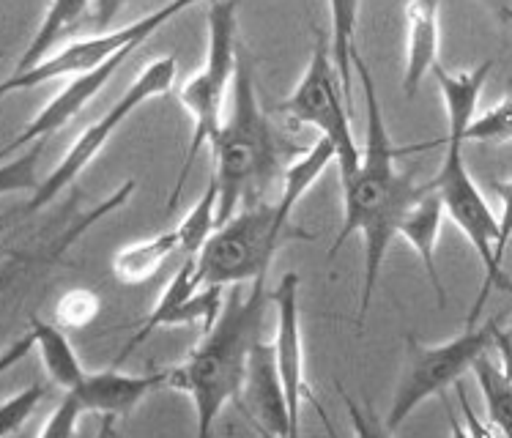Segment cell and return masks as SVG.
I'll return each mask as SVG.
<instances>
[{"mask_svg":"<svg viewBox=\"0 0 512 438\" xmlns=\"http://www.w3.org/2000/svg\"><path fill=\"white\" fill-rule=\"evenodd\" d=\"M354 72L365 94V148L356 176L343 184V225L326 258H335L354 233L362 236L365 244V277H362V299H359V326H362L373 304L389 244L398 236L400 219L428 192L430 181L419 184L411 173L398 170V148L389 137L376 80L359 50L354 53Z\"/></svg>","mask_w":512,"mask_h":438,"instance_id":"1","label":"cell"},{"mask_svg":"<svg viewBox=\"0 0 512 438\" xmlns=\"http://www.w3.org/2000/svg\"><path fill=\"white\" fill-rule=\"evenodd\" d=\"M272 310V288H266V277L241 285H230V293L222 304L220 318L214 321L195 351L168 370V386L184 392L195 406L198 433L209 436L222 408L239 400L241 381L247 373L252 348L263 340V324Z\"/></svg>","mask_w":512,"mask_h":438,"instance_id":"2","label":"cell"},{"mask_svg":"<svg viewBox=\"0 0 512 438\" xmlns=\"http://www.w3.org/2000/svg\"><path fill=\"white\" fill-rule=\"evenodd\" d=\"M214 181L220 189V225L244 206L266 200L274 178L283 176L280 143L269 118L263 115L250 63L239 58V69L230 88V107L222 118L220 135L211 140Z\"/></svg>","mask_w":512,"mask_h":438,"instance_id":"3","label":"cell"},{"mask_svg":"<svg viewBox=\"0 0 512 438\" xmlns=\"http://www.w3.org/2000/svg\"><path fill=\"white\" fill-rule=\"evenodd\" d=\"M310 239V233L291 228L277 211V200H261L239 209L222 222L209 244L195 255L200 285H244L269 274L277 250L288 241Z\"/></svg>","mask_w":512,"mask_h":438,"instance_id":"4","label":"cell"},{"mask_svg":"<svg viewBox=\"0 0 512 438\" xmlns=\"http://www.w3.org/2000/svg\"><path fill=\"white\" fill-rule=\"evenodd\" d=\"M239 3L236 0H214L209 9V47L203 69L181 85V105L192 118V137H189L187 159L178 173L176 187L170 195V206H176L181 189L187 184L189 170L195 165L198 151L220 135L222 107L233 88V77L239 69Z\"/></svg>","mask_w":512,"mask_h":438,"instance_id":"5","label":"cell"},{"mask_svg":"<svg viewBox=\"0 0 512 438\" xmlns=\"http://www.w3.org/2000/svg\"><path fill=\"white\" fill-rule=\"evenodd\" d=\"M463 143H466L463 137L447 135L444 162H441V170L430 184L439 192L447 217L466 233V239H469V244L474 247L482 263V291L477 293L469 321H466V326H474L480 321L482 304L488 302L493 288H507L510 291V280H507L502 266L496 263L499 217H493L491 206L485 203L480 187L471 178L466 159H463Z\"/></svg>","mask_w":512,"mask_h":438,"instance_id":"6","label":"cell"},{"mask_svg":"<svg viewBox=\"0 0 512 438\" xmlns=\"http://www.w3.org/2000/svg\"><path fill=\"white\" fill-rule=\"evenodd\" d=\"M496 329L499 318L482 326H466V332L441 345H408L406 365L387 414V433H395L430 397L444 395L447 386L458 384L460 376L471 370L482 354L491 351Z\"/></svg>","mask_w":512,"mask_h":438,"instance_id":"7","label":"cell"},{"mask_svg":"<svg viewBox=\"0 0 512 438\" xmlns=\"http://www.w3.org/2000/svg\"><path fill=\"white\" fill-rule=\"evenodd\" d=\"M283 113L296 124L315 126L318 135L332 140L343 184L356 176L359 162H362V148L356 146V137L351 132L348 96H345L335 58H332V44H326L324 33H318L307 72L293 88V94L283 102Z\"/></svg>","mask_w":512,"mask_h":438,"instance_id":"8","label":"cell"},{"mask_svg":"<svg viewBox=\"0 0 512 438\" xmlns=\"http://www.w3.org/2000/svg\"><path fill=\"white\" fill-rule=\"evenodd\" d=\"M176 66V58H170V55L148 63L146 69L135 77V83L121 94V99L96 124L88 126L83 135L74 140L72 148L66 151V157L50 170V176H44L42 184L33 192V198L25 203V214L39 211L47 203H53L63 189L69 187L74 178L80 176L85 167L99 157V151L107 146V140L115 135V129L124 124L137 107H143L151 99H157V96L168 94L170 88H173V80H176Z\"/></svg>","mask_w":512,"mask_h":438,"instance_id":"9","label":"cell"},{"mask_svg":"<svg viewBox=\"0 0 512 438\" xmlns=\"http://www.w3.org/2000/svg\"><path fill=\"white\" fill-rule=\"evenodd\" d=\"M195 3H200V0H170V3L159 6L157 11H151L146 17L126 22L124 28L102 31L96 36H88V39H80V42L66 44L63 50H58L55 55H47L42 63H36L28 72L11 74L9 80L3 83V94L25 91V88H36V85L61 80V77H77V74L91 72V69L102 66L118 53L137 50L148 36H154L159 28H165L170 20H176L181 11L192 9Z\"/></svg>","mask_w":512,"mask_h":438,"instance_id":"10","label":"cell"},{"mask_svg":"<svg viewBox=\"0 0 512 438\" xmlns=\"http://www.w3.org/2000/svg\"><path fill=\"white\" fill-rule=\"evenodd\" d=\"M222 304H225V296L220 285H200L195 274V258H187L173 274V280L165 285V291L146 321L137 326V332L121 348V354L115 356V365H121L137 345L146 343L151 334L165 326H200V334L209 332L214 321L220 318Z\"/></svg>","mask_w":512,"mask_h":438,"instance_id":"11","label":"cell"},{"mask_svg":"<svg viewBox=\"0 0 512 438\" xmlns=\"http://www.w3.org/2000/svg\"><path fill=\"white\" fill-rule=\"evenodd\" d=\"M299 274L285 272L272 288L274 310V354L283 376L288 408H291L293 436H299V417L302 400L307 392L304 384V337H302V310H299Z\"/></svg>","mask_w":512,"mask_h":438,"instance_id":"12","label":"cell"},{"mask_svg":"<svg viewBox=\"0 0 512 438\" xmlns=\"http://www.w3.org/2000/svg\"><path fill=\"white\" fill-rule=\"evenodd\" d=\"M236 406L263 433H269V436H293L291 408H288V395H285L274 343H266V340L255 343L250 362H247V373H244V381H241Z\"/></svg>","mask_w":512,"mask_h":438,"instance_id":"13","label":"cell"},{"mask_svg":"<svg viewBox=\"0 0 512 438\" xmlns=\"http://www.w3.org/2000/svg\"><path fill=\"white\" fill-rule=\"evenodd\" d=\"M162 386H168V370H154V373H140V376L118 373V370H99V373H88L83 384L72 389V395H77V400L83 403L85 414L124 419Z\"/></svg>","mask_w":512,"mask_h":438,"instance_id":"14","label":"cell"},{"mask_svg":"<svg viewBox=\"0 0 512 438\" xmlns=\"http://www.w3.org/2000/svg\"><path fill=\"white\" fill-rule=\"evenodd\" d=\"M441 0H406V66L403 94L414 99L422 80L439 63Z\"/></svg>","mask_w":512,"mask_h":438,"instance_id":"15","label":"cell"},{"mask_svg":"<svg viewBox=\"0 0 512 438\" xmlns=\"http://www.w3.org/2000/svg\"><path fill=\"white\" fill-rule=\"evenodd\" d=\"M444 217H447L444 203H441L439 192L430 184L428 192L403 214L398 228L400 239L406 241L408 247L417 252L419 261L425 266V274H428L430 285H433V291L439 296V307L447 304V293H444V285H441L439 277V266H436V247H439L441 219Z\"/></svg>","mask_w":512,"mask_h":438,"instance_id":"16","label":"cell"},{"mask_svg":"<svg viewBox=\"0 0 512 438\" xmlns=\"http://www.w3.org/2000/svg\"><path fill=\"white\" fill-rule=\"evenodd\" d=\"M493 61H485L482 66L466 69V72H450L441 63L433 66V77L441 88L444 96V107H447V135H460L466 140L469 126L477 118V102H480L482 85L491 77Z\"/></svg>","mask_w":512,"mask_h":438,"instance_id":"17","label":"cell"},{"mask_svg":"<svg viewBox=\"0 0 512 438\" xmlns=\"http://www.w3.org/2000/svg\"><path fill=\"white\" fill-rule=\"evenodd\" d=\"M31 332L36 337V351L42 356L47 376L53 378L63 392H72V389L83 384V378L88 373H85L83 362H80V356L74 351L72 340L63 332V326L47 324L42 318H33Z\"/></svg>","mask_w":512,"mask_h":438,"instance_id":"18","label":"cell"},{"mask_svg":"<svg viewBox=\"0 0 512 438\" xmlns=\"http://www.w3.org/2000/svg\"><path fill=\"white\" fill-rule=\"evenodd\" d=\"M181 250L178 241V230L159 233L154 239L137 241V244H126L115 252L113 258V274L126 285H137V282L151 280L159 272V266L168 261L170 255Z\"/></svg>","mask_w":512,"mask_h":438,"instance_id":"19","label":"cell"},{"mask_svg":"<svg viewBox=\"0 0 512 438\" xmlns=\"http://www.w3.org/2000/svg\"><path fill=\"white\" fill-rule=\"evenodd\" d=\"M337 162V151L332 146V140L326 137H318L315 146L310 151H304L302 157L296 159L293 165H288L283 170V192L277 198V211L285 222H291L293 209L299 206V200L307 195V189L313 187L315 181L321 178L326 167Z\"/></svg>","mask_w":512,"mask_h":438,"instance_id":"20","label":"cell"},{"mask_svg":"<svg viewBox=\"0 0 512 438\" xmlns=\"http://www.w3.org/2000/svg\"><path fill=\"white\" fill-rule=\"evenodd\" d=\"M85 11H88V0H53L47 14H44L42 25H39V31L28 44V50L20 55L14 74L28 72L36 63H42L55 44L61 42L63 36L77 25V20L83 17Z\"/></svg>","mask_w":512,"mask_h":438,"instance_id":"21","label":"cell"},{"mask_svg":"<svg viewBox=\"0 0 512 438\" xmlns=\"http://www.w3.org/2000/svg\"><path fill=\"white\" fill-rule=\"evenodd\" d=\"M332 17V58L343 91L351 102V83H354V53H356V20H359V0H326Z\"/></svg>","mask_w":512,"mask_h":438,"instance_id":"22","label":"cell"},{"mask_svg":"<svg viewBox=\"0 0 512 438\" xmlns=\"http://www.w3.org/2000/svg\"><path fill=\"white\" fill-rule=\"evenodd\" d=\"M471 370H474L482 397H485V411H488L491 425L507 438H512V381L504 376L502 367L493 365L488 354H482Z\"/></svg>","mask_w":512,"mask_h":438,"instance_id":"23","label":"cell"},{"mask_svg":"<svg viewBox=\"0 0 512 438\" xmlns=\"http://www.w3.org/2000/svg\"><path fill=\"white\" fill-rule=\"evenodd\" d=\"M220 228V189L217 181L211 178L206 192L200 195V200L192 206L187 217L178 222V241H181V252L187 258H195L209 239Z\"/></svg>","mask_w":512,"mask_h":438,"instance_id":"24","label":"cell"},{"mask_svg":"<svg viewBox=\"0 0 512 438\" xmlns=\"http://www.w3.org/2000/svg\"><path fill=\"white\" fill-rule=\"evenodd\" d=\"M102 310L99 296L91 288H72L66 291L55 304V321L63 329H85L88 324H94L96 315Z\"/></svg>","mask_w":512,"mask_h":438,"instance_id":"25","label":"cell"},{"mask_svg":"<svg viewBox=\"0 0 512 438\" xmlns=\"http://www.w3.org/2000/svg\"><path fill=\"white\" fill-rule=\"evenodd\" d=\"M512 140V96L474 118L466 132V143H510Z\"/></svg>","mask_w":512,"mask_h":438,"instance_id":"26","label":"cell"},{"mask_svg":"<svg viewBox=\"0 0 512 438\" xmlns=\"http://www.w3.org/2000/svg\"><path fill=\"white\" fill-rule=\"evenodd\" d=\"M44 397V386L33 384L28 389H22L17 395H11L3 400L0 406V438H9L11 433L17 430L31 419V414L36 411V406L42 403Z\"/></svg>","mask_w":512,"mask_h":438,"instance_id":"27","label":"cell"},{"mask_svg":"<svg viewBox=\"0 0 512 438\" xmlns=\"http://www.w3.org/2000/svg\"><path fill=\"white\" fill-rule=\"evenodd\" d=\"M85 414L83 403L77 400V395L66 392V397L61 400V406L55 408L50 419L42 425V436L47 438H66L77 433V422Z\"/></svg>","mask_w":512,"mask_h":438,"instance_id":"28","label":"cell"},{"mask_svg":"<svg viewBox=\"0 0 512 438\" xmlns=\"http://www.w3.org/2000/svg\"><path fill=\"white\" fill-rule=\"evenodd\" d=\"M493 192L502 200V214H499V241H496V263L504 269V252L512 241V178L510 181H493Z\"/></svg>","mask_w":512,"mask_h":438,"instance_id":"29","label":"cell"},{"mask_svg":"<svg viewBox=\"0 0 512 438\" xmlns=\"http://www.w3.org/2000/svg\"><path fill=\"white\" fill-rule=\"evenodd\" d=\"M126 0H94V25L99 31H105L107 25L118 17V11L124 9Z\"/></svg>","mask_w":512,"mask_h":438,"instance_id":"30","label":"cell"},{"mask_svg":"<svg viewBox=\"0 0 512 438\" xmlns=\"http://www.w3.org/2000/svg\"><path fill=\"white\" fill-rule=\"evenodd\" d=\"M493 348L499 351V359H502V373L512 381V332L507 329H496V337H493Z\"/></svg>","mask_w":512,"mask_h":438,"instance_id":"31","label":"cell"},{"mask_svg":"<svg viewBox=\"0 0 512 438\" xmlns=\"http://www.w3.org/2000/svg\"><path fill=\"white\" fill-rule=\"evenodd\" d=\"M31 348H36V337H33V332H28L25 337H20L17 343L11 345L6 354H3V359H0V370H9V367L14 365V362H17L20 356L28 354Z\"/></svg>","mask_w":512,"mask_h":438,"instance_id":"32","label":"cell"},{"mask_svg":"<svg viewBox=\"0 0 512 438\" xmlns=\"http://www.w3.org/2000/svg\"><path fill=\"white\" fill-rule=\"evenodd\" d=\"M485 9L491 11L493 17L499 22H507L510 25L512 20V0H480Z\"/></svg>","mask_w":512,"mask_h":438,"instance_id":"33","label":"cell"},{"mask_svg":"<svg viewBox=\"0 0 512 438\" xmlns=\"http://www.w3.org/2000/svg\"><path fill=\"white\" fill-rule=\"evenodd\" d=\"M458 389H460V386H458ZM458 397H460V408H463V417L469 419L471 433H474V436H491V433H488V430L482 428L480 422H477V417H474V411H471L469 400H466V392H463V389L458 392Z\"/></svg>","mask_w":512,"mask_h":438,"instance_id":"34","label":"cell"},{"mask_svg":"<svg viewBox=\"0 0 512 438\" xmlns=\"http://www.w3.org/2000/svg\"><path fill=\"white\" fill-rule=\"evenodd\" d=\"M510 25H512V20H510Z\"/></svg>","mask_w":512,"mask_h":438,"instance_id":"35","label":"cell"}]
</instances>
